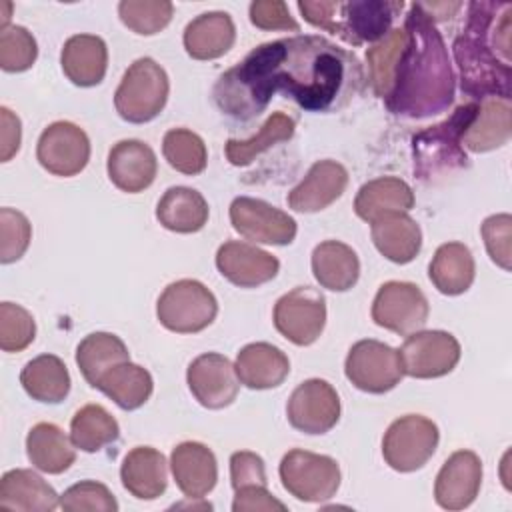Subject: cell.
<instances>
[{
	"instance_id": "1",
	"label": "cell",
	"mask_w": 512,
	"mask_h": 512,
	"mask_svg": "<svg viewBox=\"0 0 512 512\" xmlns=\"http://www.w3.org/2000/svg\"><path fill=\"white\" fill-rule=\"evenodd\" d=\"M364 72L356 56L334 42L298 34L256 46L214 84L216 106L238 120L260 116L282 92L308 112L342 108L360 88Z\"/></svg>"
},
{
	"instance_id": "2",
	"label": "cell",
	"mask_w": 512,
	"mask_h": 512,
	"mask_svg": "<svg viewBox=\"0 0 512 512\" xmlns=\"http://www.w3.org/2000/svg\"><path fill=\"white\" fill-rule=\"evenodd\" d=\"M402 28L406 40L384 104L390 112L408 118L440 114L454 100V70L446 44L420 2L410 4Z\"/></svg>"
},
{
	"instance_id": "3",
	"label": "cell",
	"mask_w": 512,
	"mask_h": 512,
	"mask_svg": "<svg viewBox=\"0 0 512 512\" xmlns=\"http://www.w3.org/2000/svg\"><path fill=\"white\" fill-rule=\"evenodd\" d=\"M512 4L470 2L468 18L454 40L460 86L472 98H510Z\"/></svg>"
},
{
	"instance_id": "4",
	"label": "cell",
	"mask_w": 512,
	"mask_h": 512,
	"mask_svg": "<svg viewBox=\"0 0 512 512\" xmlns=\"http://www.w3.org/2000/svg\"><path fill=\"white\" fill-rule=\"evenodd\" d=\"M300 14L312 26L326 30L346 44H376L392 26L404 2L394 0H352V2H298Z\"/></svg>"
},
{
	"instance_id": "5",
	"label": "cell",
	"mask_w": 512,
	"mask_h": 512,
	"mask_svg": "<svg viewBox=\"0 0 512 512\" xmlns=\"http://www.w3.org/2000/svg\"><path fill=\"white\" fill-rule=\"evenodd\" d=\"M478 110V102L458 106L444 122L430 126L414 136V172L422 180L450 172L466 164L462 136Z\"/></svg>"
},
{
	"instance_id": "6",
	"label": "cell",
	"mask_w": 512,
	"mask_h": 512,
	"mask_svg": "<svg viewBox=\"0 0 512 512\" xmlns=\"http://www.w3.org/2000/svg\"><path fill=\"white\" fill-rule=\"evenodd\" d=\"M170 82L166 70L152 58L134 60L124 72L114 94V106L122 120L144 124L166 106Z\"/></svg>"
},
{
	"instance_id": "7",
	"label": "cell",
	"mask_w": 512,
	"mask_h": 512,
	"mask_svg": "<svg viewBox=\"0 0 512 512\" xmlns=\"http://www.w3.org/2000/svg\"><path fill=\"white\" fill-rule=\"evenodd\" d=\"M218 314L214 294L198 280H176L164 288L156 302L160 324L178 334H194L208 328Z\"/></svg>"
},
{
	"instance_id": "8",
	"label": "cell",
	"mask_w": 512,
	"mask_h": 512,
	"mask_svg": "<svg viewBox=\"0 0 512 512\" xmlns=\"http://www.w3.org/2000/svg\"><path fill=\"white\" fill-rule=\"evenodd\" d=\"M282 486L302 502H324L340 486V466L334 458L294 448L280 460Z\"/></svg>"
},
{
	"instance_id": "9",
	"label": "cell",
	"mask_w": 512,
	"mask_h": 512,
	"mask_svg": "<svg viewBox=\"0 0 512 512\" xmlns=\"http://www.w3.org/2000/svg\"><path fill=\"white\" fill-rule=\"evenodd\" d=\"M438 426L420 414H406L394 420L382 438V456L396 472L422 468L436 452Z\"/></svg>"
},
{
	"instance_id": "10",
	"label": "cell",
	"mask_w": 512,
	"mask_h": 512,
	"mask_svg": "<svg viewBox=\"0 0 512 512\" xmlns=\"http://www.w3.org/2000/svg\"><path fill=\"white\" fill-rule=\"evenodd\" d=\"M346 378L362 392L384 394L404 376L400 352L378 340L356 342L344 362Z\"/></svg>"
},
{
	"instance_id": "11",
	"label": "cell",
	"mask_w": 512,
	"mask_h": 512,
	"mask_svg": "<svg viewBox=\"0 0 512 512\" xmlns=\"http://www.w3.org/2000/svg\"><path fill=\"white\" fill-rule=\"evenodd\" d=\"M326 324V300L310 286H296L278 298L274 306L276 330L296 346L318 340Z\"/></svg>"
},
{
	"instance_id": "12",
	"label": "cell",
	"mask_w": 512,
	"mask_h": 512,
	"mask_svg": "<svg viewBox=\"0 0 512 512\" xmlns=\"http://www.w3.org/2000/svg\"><path fill=\"white\" fill-rule=\"evenodd\" d=\"M428 312L430 308L424 292L412 282H384L372 302V320L402 336L422 330Z\"/></svg>"
},
{
	"instance_id": "13",
	"label": "cell",
	"mask_w": 512,
	"mask_h": 512,
	"mask_svg": "<svg viewBox=\"0 0 512 512\" xmlns=\"http://www.w3.org/2000/svg\"><path fill=\"white\" fill-rule=\"evenodd\" d=\"M400 352L404 374L412 378H440L460 360L458 340L444 330H418L408 334Z\"/></svg>"
},
{
	"instance_id": "14",
	"label": "cell",
	"mask_w": 512,
	"mask_h": 512,
	"mask_svg": "<svg viewBox=\"0 0 512 512\" xmlns=\"http://www.w3.org/2000/svg\"><path fill=\"white\" fill-rule=\"evenodd\" d=\"M230 222L240 236L260 244L286 246L296 238V220L260 198H234L230 204Z\"/></svg>"
},
{
	"instance_id": "15",
	"label": "cell",
	"mask_w": 512,
	"mask_h": 512,
	"mask_svg": "<svg viewBox=\"0 0 512 512\" xmlns=\"http://www.w3.org/2000/svg\"><path fill=\"white\" fill-rule=\"evenodd\" d=\"M286 416L290 426L304 434H326L340 420L338 392L322 378L304 380L290 394Z\"/></svg>"
},
{
	"instance_id": "16",
	"label": "cell",
	"mask_w": 512,
	"mask_h": 512,
	"mask_svg": "<svg viewBox=\"0 0 512 512\" xmlns=\"http://www.w3.org/2000/svg\"><path fill=\"white\" fill-rule=\"evenodd\" d=\"M36 158L50 174L70 178L86 168L90 160V140L80 126L58 120L42 130Z\"/></svg>"
},
{
	"instance_id": "17",
	"label": "cell",
	"mask_w": 512,
	"mask_h": 512,
	"mask_svg": "<svg viewBox=\"0 0 512 512\" xmlns=\"http://www.w3.org/2000/svg\"><path fill=\"white\" fill-rule=\"evenodd\" d=\"M186 382L192 396L210 410L230 406L240 388L234 364L218 352H206L194 358L188 366Z\"/></svg>"
},
{
	"instance_id": "18",
	"label": "cell",
	"mask_w": 512,
	"mask_h": 512,
	"mask_svg": "<svg viewBox=\"0 0 512 512\" xmlns=\"http://www.w3.org/2000/svg\"><path fill=\"white\" fill-rule=\"evenodd\" d=\"M482 484V462L480 456L472 450H458L442 464L436 482L434 498L436 504L444 510H462L468 508Z\"/></svg>"
},
{
	"instance_id": "19",
	"label": "cell",
	"mask_w": 512,
	"mask_h": 512,
	"mask_svg": "<svg viewBox=\"0 0 512 512\" xmlns=\"http://www.w3.org/2000/svg\"><path fill=\"white\" fill-rule=\"evenodd\" d=\"M216 268L234 286L256 288L276 278L280 262L254 244L228 240L216 252Z\"/></svg>"
},
{
	"instance_id": "20",
	"label": "cell",
	"mask_w": 512,
	"mask_h": 512,
	"mask_svg": "<svg viewBox=\"0 0 512 512\" xmlns=\"http://www.w3.org/2000/svg\"><path fill=\"white\" fill-rule=\"evenodd\" d=\"M348 186V170L336 160H318L310 166L298 186L288 192V206L312 214L336 202Z\"/></svg>"
},
{
	"instance_id": "21",
	"label": "cell",
	"mask_w": 512,
	"mask_h": 512,
	"mask_svg": "<svg viewBox=\"0 0 512 512\" xmlns=\"http://www.w3.org/2000/svg\"><path fill=\"white\" fill-rule=\"evenodd\" d=\"M110 182L128 194L146 190L158 170L154 150L142 140H120L108 152L106 162Z\"/></svg>"
},
{
	"instance_id": "22",
	"label": "cell",
	"mask_w": 512,
	"mask_h": 512,
	"mask_svg": "<svg viewBox=\"0 0 512 512\" xmlns=\"http://www.w3.org/2000/svg\"><path fill=\"white\" fill-rule=\"evenodd\" d=\"M176 486L188 500L204 498L218 480L214 452L202 442H182L170 454Z\"/></svg>"
},
{
	"instance_id": "23",
	"label": "cell",
	"mask_w": 512,
	"mask_h": 512,
	"mask_svg": "<svg viewBox=\"0 0 512 512\" xmlns=\"http://www.w3.org/2000/svg\"><path fill=\"white\" fill-rule=\"evenodd\" d=\"M122 486L138 500H154L166 492L168 462L152 446L132 448L120 466Z\"/></svg>"
},
{
	"instance_id": "24",
	"label": "cell",
	"mask_w": 512,
	"mask_h": 512,
	"mask_svg": "<svg viewBox=\"0 0 512 512\" xmlns=\"http://www.w3.org/2000/svg\"><path fill=\"white\" fill-rule=\"evenodd\" d=\"M234 370L246 388L268 390L280 386L286 380L290 372V360L278 346L268 342H252L238 352Z\"/></svg>"
},
{
	"instance_id": "25",
	"label": "cell",
	"mask_w": 512,
	"mask_h": 512,
	"mask_svg": "<svg viewBox=\"0 0 512 512\" xmlns=\"http://www.w3.org/2000/svg\"><path fill=\"white\" fill-rule=\"evenodd\" d=\"M60 64L72 84L82 88L96 86L104 80L108 68L106 42L96 34L70 36L62 46Z\"/></svg>"
},
{
	"instance_id": "26",
	"label": "cell",
	"mask_w": 512,
	"mask_h": 512,
	"mask_svg": "<svg viewBox=\"0 0 512 512\" xmlns=\"http://www.w3.org/2000/svg\"><path fill=\"white\" fill-rule=\"evenodd\" d=\"M60 506L56 490L34 470L16 468L0 480V510L48 512Z\"/></svg>"
},
{
	"instance_id": "27",
	"label": "cell",
	"mask_w": 512,
	"mask_h": 512,
	"mask_svg": "<svg viewBox=\"0 0 512 512\" xmlns=\"http://www.w3.org/2000/svg\"><path fill=\"white\" fill-rule=\"evenodd\" d=\"M376 250L396 264L412 262L422 248V230L406 212H386L372 222Z\"/></svg>"
},
{
	"instance_id": "28",
	"label": "cell",
	"mask_w": 512,
	"mask_h": 512,
	"mask_svg": "<svg viewBox=\"0 0 512 512\" xmlns=\"http://www.w3.org/2000/svg\"><path fill=\"white\" fill-rule=\"evenodd\" d=\"M510 98H486L462 136V148L470 152H490L504 146L512 134Z\"/></svg>"
},
{
	"instance_id": "29",
	"label": "cell",
	"mask_w": 512,
	"mask_h": 512,
	"mask_svg": "<svg viewBox=\"0 0 512 512\" xmlns=\"http://www.w3.org/2000/svg\"><path fill=\"white\" fill-rule=\"evenodd\" d=\"M182 40L188 56L194 60H214L232 48L236 28L228 12H204L188 22Z\"/></svg>"
},
{
	"instance_id": "30",
	"label": "cell",
	"mask_w": 512,
	"mask_h": 512,
	"mask_svg": "<svg viewBox=\"0 0 512 512\" xmlns=\"http://www.w3.org/2000/svg\"><path fill=\"white\" fill-rule=\"evenodd\" d=\"M208 202L204 196L188 186L168 188L156 206L158 222L178 234H192L204 228L208 222Z\"/></svg>"
},
{
	"instance_id": "31",
	"label": "cell",
	"mask_w": 512,
	"mask_h": 512,
	"mask_svg": "<svg viewBox=\"0 0 512 512\" xmlns=\"http://www.w3.org/2000/svg\"><path fill=\"white\" fill-rule=\"evenodd\" d=\"M312 272L322 288L346 292L358 282L360 260L348 244L324 240L312 252Z\"/></svg>"
},
{
	"instance_id": "32",
	"label": "cell",
	"mask_w": 512,
	"mask_h": 512,
	"mask_svg": "<svg viewBox=\"0 0 512 512\" xmlns=\"http://www.w3.org/2000/svg\"><path fill=\"white\" fill-rule=\"evenodd\" d=\"M76 446L64 430L52 422H38L26 436V454L34 468L46 474H62L76 460Z\"/></svg>"
},
{
	"instance_id": "33",
	"label": "cell",
	"mask_w": 512,
	"mask_h": 512,
	"mask_svg": "<svg viewBox=\"0 0 512 512\" xmlns=\"http://www.w3.org/2000/svg\"><path fill=\"white\" fill-rule=\"evenodd\" d=\"M474 274V256L462 242H446L438 246L428 266V276L434 288L446 296L466 292L474 282Z\"/></svg>"
},
{
	"instance_id": "34",
	"label": "cell",
	"mask_w": 512,
	"mask_h": 512,
	"mask_svg": "<svg viewBox=\"0 0 512 512\" xmlns=\"http://www.w3.org/2000/svg\"><path fill=\"white\" fill-rule=\"evenodd\" d=\"M412 206V188L396 176H380L362 184L354 200L356 216L366 222H372L386 212H408Z\"/></svg>"
},
{
	"instance_id": "35",
	"label": "cell",
	"mask_w": 512,
	"mask_h": 512,
	"mask_svg": "<svg viewBox=\"0 0 512 512\" xmlns=\"http://www.w3.org/2000/svg\"><path fill=\"white\" fill-rule=\"evenodd\" d=\"M94 388L104 392L122 410H136L150 398L154 382L146 368L126 360L106 370Z\"/></svg>"
},
{
	"instance_id": "36",
	"label": "cell",
	"mask_w": 512,
	"mask_h": 512,
	"mask_svg": "<svg viewBox=\"0 0 512 512\" xmlns=\"http://www.w3.org/2000/svg\"><path fill=\"white\" fill-rule=\"evenodd\" d=\"M20 384L32 400L58 404L70 392V374L58 356L40 354L22 368Z\"/></svg>"
},
{
	"instance_id": "37",
	"label": "cell",
	"mask_w": 512,
	"mask_h": 512,
	"mask_svg": "<svg viewBox=\"0 0 512 512\" xmlns=\"http://www.w3.org/2000/svg\"><path fill=\"white\" fill-rule=\"evenodd\" d=\"M126 360H130L126 344L110 332H92L76 348V364L92 388L106 370Z\"/></svg>"
},
{
	"instance_id": "38",
	"label": "cell",
	"mask_w": 512,
	"mask_h": 512,
	"mask_svg": "<svg viewBox=\"0 0 512 512\" xmlns=\"http://www.w3.org/2000/svg\"><path fill=\"white\" fill-rule=\"evenodd\" d=\"M120 426L116 418L100 404L82 406L70 420L72 444L82 452H100L116 442Z\"/></svg>"
},
{
	"instance_id": "39",
	"label": "cell",
	"mask_w": 512,
	"mask_h": 512,
	"mask_svg": "<svg viewBox=\"0 0 512 512\" xmlns=\"http://www.w3.org/2000/svg\"><path fill=\"white\" fill-rule=\"evenodd\" d=\"M296 122L294 118H290L284 112H274L258 130V134H254L248 140H234L230 138L224 146L226 150V158L232 166H246L250 164L258 154H262L264 150L272 148L278 142L290 140L294 134Z\"/></svg>"
},
{
	"instance_id": "40",
	"label": "cell",
	"mask_w": 512,
	"mask_h": 512,
	"mask_svg": "<svg viewBox=\"0 0 512 512\" xmlns=\"http://www.w3.org/2000/svg\"><path fill=\"white\" fill-rule=\"evenodd\" d=\"M162 154L174 170L188 176L204 172L208 162L204 140L188 128L168 130L162 140Z\"/></svg>"
},
{
	"instance_id": "41",
	"label": "cell",
	"mask_w": 512,
	"mask_h": 512,
	"mask_svg": "<svg viewBox=\"0 0 512 512\" xmlns=\"http://www.w3.org/2000/svg\"><path fill=\"white\" fill-rule=\"evenodd\" d=\"M404 40H406V30L404 28H392L382 40H378L366 52L368 80H370V86L376 92V96H380L382 100L388 94L392 70L396 66V60L400 56Z\"/></svg>"
},
{
	"instance_id": "42",
	"label": "cell",
	"mask_w": 512,
	"mask_h": 512,
	"mask_svg": "<svg viewBox=\"0 0 512 512\" xmlns=\"http://www.w3.org/2000/svg\"><path fill=\"white\" fill-rule=\"evenodd\" d=\"M172 14L174 6L166 0H122L118 4L122 24L140 36H152L164 30Z\"/></svg>"
},
{
	"instance_id": "43",
	"label": "cell",
	"mask_w": 512,
	"mask_h": 512,
	"mask_svg": "<svg viewBox=\"0 0 512 512\" xmlns=\"http://www.w3.org/2000/svg\"><path fill=\"white\" fill-rule=\"evenodd\" d=\"M38 56V46L24 26H4L0 28V68L4 72H24Z\"/></svg>"
},
{
	"instance_id": "44",
	"label": "cell",
	"mask_w": 512,
	"mask_h": 512,
	"mask_svg": "<svg viewBox=\"0 0 512 512\" xmlns=\"http://www.w3.org/2000/svg\"><path fill=\"white\" fill-rule=\"evenodd\" d=\"M36 324L32 314L12 302L0 304V348L4 352H20L32 344Z\"/></svg>"
},
{
	"instance_id": "45",
	"label": "cell",
	"mask_w": 512,
	"mask_h": 512,
	"mask_svg": "<svg viewBox=\"0 0 512 512\" xmlns=\"http://www.w3.org/2000/svg\"><path fill=\"white\" fill-rule=\"evenodd\" d=\"M32 240L28 218L14 208H0V262L10 264L24 256Z\"/></svg>"
},
{
	"instance_id": "46",
	"label": "cell",
	"mask_w": 512,
	"mask_h": 512,
	"mask_svg": "<svg viewBox=\"0 0 512 512\" xmlns=\"http://www.w3.org/2000/svg\"><path fill=\"white\" fill-rule=\"evenodd\" d=\"M60 508L66 512H116L118 502L104 484L84 480L64 490L60 496Z\"/></svg>"
},
{
	"instance_id": "47",
	"label": "cell",
	"mask_w": 512,
	"mask_h": 512,
	"mask_svg": "<svg viewBox=\"0 0 512 512\" xmlns=\"http://www.w3.org/2000/svg\"><path fill=\"white\" fill-rule=\"evenodd\" d=\"M486 250L502 270H510L512 262V218L510 214H492L480 226Z\"/></svg>"
},
{
	"instance_id": "48",
	"label": "cell",
	"mask_w": 512,
	"mask_h": 512,
	"mask_svg": "<svg viewBox=\"0 0 512 512\" xmlns=\"http://www.w3.org/2000/svg\"><path fill=\"white\" fill-rule=\"evenodd\" d=\"M250 22L260 30H292L298 32V22L290 16L288 4L282 0H256L248 8Z\"/></svg>"
},
{
	"instance_id": "49",
	"label": "cell",
	"mask_w": 512,
	"mask_h": 512,
	"mask_svg": "<svg viewBox=\"0 0 512 512\" xmlns=\"http://www.w3.org/2000/svg\"><path fill=\"white\" fill-rule=\"evenodd\" d=\"M230 480L234 490L248 486H268L264 460L248 450L234 452L230 456Z\"/></svg>"
},
{
	"instance_id": "50",
	"label": "cell",
	"mask_w": 512,
	"mask_h": 512,
	"mask_svg": "<svg viewBox=\"0 0 512 512\" xmlns=\"http://www.w3.org/2000/svg\"><path fill=\"white\" fill-rule=\"evenodd\" d=\"M234 512H252V510H286V504L276 500L268 486H248L234 490Z\"/></svg>"
},
{
	"instance_id": "51",
	"label": "cell",
	"mask_w": 512,
	"mask_h": 512,
	"mask_svg": "<svg viewBox=\"0 0 512 512\" xmlns=\"http://www.w3.org/2000/svg\"><path fill=\"white\" fill-rule=\"evenodd\" d=\"M22 128L20 118L8 110L6 106L0 108V160L8 162L20 148Z\"/></svg>"
}]
</instances>
